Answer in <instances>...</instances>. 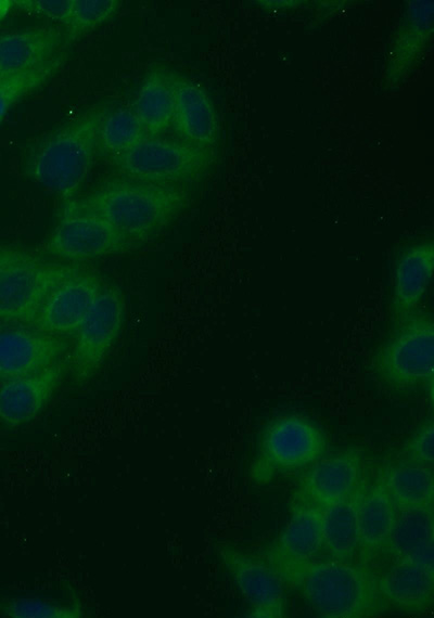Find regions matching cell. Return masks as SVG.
<instances>
[{
  "label": "cell",
  "mask_w": 434,
  "mask_h": 618,
  "mask_svg": "<svg viewBox=\"0 0 434 618\" xmlns=\"http://www.w3.org/2000/svg\"><path fill=\"white\" fill-rule=\"evenodd\" d=\"M188 186L157 184L123 176L102 181L65 207L97 215L143 245L156 237L190 205Z\"/></svg>",
  "instance_id": "6da1fadb"
},
{
  "label": "cell",
  "mask_w": 434,
  "mask_h": 618,
  "mask_svg": "<svg viewBox=\"0 0 434 618\" xmlns=\"http://www.w3.org/2000/svg\"><path fill=\"white\" fill-rule=\"evenodd\" d=\"M275 570L284 585L295 591L320 617L366 618L382 615L390 608L369 566L310 559Z\"/></svg>",
  "instance_id": "7a4b0ae2"
},
{
  "label": "cell",
  "mask_w": 434,
  "mask_h": 618,
  "mask_svg": "<svg viewBox=\"0 0 434 618\" xmlns=\"http://www.w3.org/2000/svg\"><path fill=\"white\" fill-rule=\"evenodd\" d=\"M107 112L104 106L89 110L35 143L25 163L27 177L63 199L72 198L92 169Z\"/></svg>",
  "instance_id": "3957f363"
},
{
  "label": "cell",
  "mask_w": 434,
  "mask_h": 618,
  "mask_svg": "<svg viewBox=\"0 0 434 618\" xmlns=\"http://www.w3.org/2000/svg\"><path fill=\"white\" fill-rule=\"evenodd\" d=\"M372 372L378 381L398 394L420 390L432 396L434 377V320L431 312L417 309L395 320L376 348Z\"/></svg>",
  "instance_id": "277c9868"
},
{
  "label": "cell",
  "mask_w": 434,
  "mask_h": 618,
  "mask_svg": "<svg viewBox=\"0 0 434 618\" xmlns=\"http://www.w3.org/2000/svg\"><path fill=\"white\" fill-rule=\"evenodd\" d=\"M108 160L118 176L157 184L189 186L208 176L217 155L216 150L180 139L148 137Z\"/></svg>",
  "instance_id": "5b68a950"
},
{
  "label": "cell",
  "mask_w": 434,
  "mask_h": 618,
  "mask_svg": "<svg viewBox=\"0 0 434 618\" xmlns=\"http://www.w3.org/2000/svg\"><path fill=\"white\" fill-rule=\"evenodd\" d=\"M327 448V438L312 420L298 413L279 414L260 432L250 477L255 484H267L280 474L311 466Z\"/></svg>",
  "instance_id": "8992f818"
},
{
  "label": "cell",
  "mask_w": 434,
  "mask_h": 618,
  "mask_svg": "<svg viewBox=\"0 0 434 618\" xmlns=\"http://www.w3.org/2000/svg\"><path fill=\"white\" fill-rule=\"evenodd\" d=\"M125 299L120 288L104 282L94 304L74 333L67 352L71 381L84 385L101 370L120 336L125 321Z\"/></svg>",
  "instance_id": "52a82bcc"
},
{
  "label": "cell",
  "mask_w": 434,
  "mask_h": 618,
  "mask_svg": "<svg viewBox=\"0 0 434 618\" xmlns=\"http://www.w3.org/2000/svg\"><path fill=\"white\" fill-rule=\"evenodd\" d=\"M79 266L33 253L0 270V323L31 324L51 291Z\"/></svg>",
  "instance_id": "ba28073f"
},
{
  "label": "cell",
  "mask_w": 434,
  "mask_h": 618,
  "mask_svg": "<svg viewBox=\"0 0 434 618\" xmlns=\"http://www.w3.org/2000/svg\"><path fill=\"white\" fill-rule=\"evenodd\" d=\"M141 246L101 217L65 207L46 242L44 252L61 262L77 265Z\"/></svg>",
  "instance_id": "9c48e42d"
},
{
  "label": "cell",
  "mask_w": 434,
  "mask_h": 618,
  "mask_svg": "<svg viewBox=\"0 0 434 618\" xmlns=\"http://www.w3.org/2000/svg\"><path fill=\"white\" fill-rule=\"evenodd\" d=\"M216 552L246 603L247 617L285 616V585L266 559L226 544H218Z\"/></svg>",
  "instance_id": "30bf717a"
},
{
  "label": "cell",
  "mask_w": 434,
  "mask_h": 618,
  "mask_svg": "<svg viewBox=\"0 0 434 618\" xmlns=\"http://www.w3.org/2000/svg\"><path fill=\"white\" fill-rule=\"evenodd\" d=\"M104 282L100 273L78 267L51 291L30 325L52 335L73 336Z\"/></svg>",
  "instance_id": "8fae6325"
},
{
  "label": "cell",
  "mask_w": 434,
  "mask_h": 618,
  "mask_svg": "<svg viewBox=\"0 0 434 618\" xmlns=\"http://www.w3.org/2000/svg\"><path fill=\"white\" fill-rule=\"evenodd\" d=\"M66 337L30 324L0 323V382L41 371L67 357Z\"/></svg>",
  "instance_id": "7c38bea8"
},
{
  "label": "cell",
  "mask_w": 434,
  "mask_h": 618,
  "mask_svg": "<svg viewBox=\"0 0 434 618\" xmlns=\"http://www.w3.org/2000/svg\"><path fill=\"white\" fill-rule=\"evenodd\" d=\"M406 4L385 59L384 78L391 89L399 87L411 76L433 40V0H413Z\"/></svg>",
  "instance_id": "4fadbf2b"
},
{
  "label": "cell",
  "mask_w": 434,
  "mask_h": 618,
  "mask_svg": "<svg viewBox=\"0 0 434 618\" xmlns=\"http://www.w3.org/2000/svg\"><path fill=\"white\" fill-rule=\"evenodd\" d=\"M66 357L25 376L0 382V424L23 427L42 413L67 376Z\"/></svg>",
  "instance_id": "5bb4252c"
},
{
  "label": "cell",
  "mask_w": 434,
  "mask_h": 618,
  "mask_svg": "<svg viewBox=\"0 0 434 618\" xmlns=\"http://www.w3.org/2000/svg\"><path fill=\"white\" fill-rule=\"evenodd\" d=\"M361 459L356 448L322 456L301 479L294 499L321 510L342 500L362 478Z\"/></svg>",
  "instance_id": "9a60e30c"
},
{
  "label": "cell",
  "mask_w": 434,
  "mask_h": 618,
  "mask_svg": "<svg viewBox=\"0 0 434 618\" xmlns=\"http://www.w3.org/2000/svg\"><path fill=\"white\" fill-rule=\"evenodd\" d=\"M174 114L171 127L178 139L216 150L219 143V121L208 93L196 82L171 72Z\"/></svg>",
  "instance_id": "2e32d148"
},
{
  "label": "cell",
  "mask_w": 434,
  "mask_h": 618,
  "mask_svg": "<svg viewBox=\"0 0 434 618\" xmlns=\"http://www.w3.org/2000/svg\"><path fill=\"white\" fill-rule=\"evenodd\" d=\"M323 548L322 510L293 500L290 518L266 554L273 569L312 559Z\"/></svg>",
  "instance_id": "e0dca14e"
},
{
  "label": "cell",
  "mask_w": 434,
  "mask_h": 618,
  "mask_svg": "<svg viewBox=\"0 0 434 618\" xmlns=\"http://www.w3.org/2000/svg\"><path fill=\"white\" fill-rule=\"evenodd\" d=\"M378 589L390 607L408 615L427 613L434 602V569L422 564L395 559L376 576Z\"/></svg>",
  "instance_id": "ac0fdd59"
},
{
  "label": "cell",
  "mask_w": 434,
  "mask_h": 618,
  "mask_svg": "<svg viewBox=\"0 0 434 618\" xmlns=\"http://www.w3.org/2000/svg\"><path fill=\"white\" fill-rule=\"evenodd\" d=\"M65 44L63 29L42 26L0 36V78L37 68L60 53Z\"/></svg>",
  "instance_id": "d6986e66"
},
{
  "label": "cell",
  "mask_w": 434,
  "mask_h": 618,
  "mask_svg": "<svg viewBox=\"0 0 434 618\" xmlns=\"http://www.w3.org/2000/svg\"><path fill=\"white\" fill-rule=\"evenodd\" d=\"M434 274V242L423 240L406 248L394 268L392 311L396 319L419 309Z\"/></svg>",
  "instance_id": "ffe728a7"
},
{
  "label": "cell",
  "mask_w": 434,
  "mask_h": 618,
  "mask_svg": "<svg viewBox=\"0 0 434 618\" xmlns=\"http://www.w3.org/2000/svg\"><path fill=\"white\" fill-rule=\"evenodd\" d=\"M382 552L434 569V511L396 510Z\"/></svg>",
  "instance_id": "44dd1931"
},
{
  "label": "cell",
  "mask_w": 434,
  "mask_h": 618,
  "mask_svg": "<svg viewBox=\"0 0 434 618\" xmlns=\"http://www.w3.org/2000/svg\"><path fill=\"white\" fill-rule=\"evenodd\" d=\"M396 515L381 475L368 484L358 511V564L369 566L382 551Z\"/></svg>",
  "instance_id": "7402d4cb"
},
{
  "label": "cell",
  "mask_w": 434,
  "mask_h": 618,
  "mask_svg": "<svg viewBox=\"0 0 434 618\" xmlns=\"http://www.w3.org/2000/svg\"><path fill=\"white\" fill-rule=\"evenodd\" d=\"M368 482L363 477L342 500L322 510L323 548L332 559L352 562L358 543V511Z\"/></svg>",
  "instance_id": "603a6c76"
},
{
  "label": "cell",
  "mask_w": 434,
  "mask_h": 618,
  "mask_svg": "<svg viewBox=\"0 0 434 618\" xmlns=\"http://www.w3.org/2000/svg\"><path fill=\"white\" fill-rule=\"evenodd\" d=\"M131 108L149 137H162L173 121L171 72L162 67L151 69L144 76Z\"/></svg>",
  "instance_id": "cb8c5ba5"
},
{
  "label": "cell",
  "mask_w": 434,
  "mask_h": 618,
  "mask_svg": "<svg viewBox=\"0 0 434 618\" xmlns=\"http://www.w3.org/2000/svg\"><path fill=\"white\" fill-rule=\"evenodd\" d=\"M381 477L396 510H433L432 466L400 461L387 465Z\"/></svg>",
  "instance_id": "d4e9b609"
},
{
  "label": "cell",
  "mask_w": 434,
  "mask_h": 618,
  "mask_svg": "<svg viewBox=\"0 0 434 618\" xmlns=\"http://www.w3.org/2000/svg\"><path fill=\"white\" fill-rule=\"evenodd\" d=\"M148 137L145 128L131 107L108 110L99 129L98 155L107 159L120 155Z\"/></svg>",
  "instance_id": "484cf974"
},
{
  "label": "cell",
  "mask_w": 434,
  "mask_h": 618,
  "mask_svg": "<svg viewBox=\"0 0 434 618\" xmlns=\"http://www.w3.org/2000/svg\"><path fill=\"white\" fill-rule=\"evenodd\" d=\"M65 57L60 52L37 68L0 78V123L21 100L48 82L64 64Z\"/></svg>",
  "instance_id": "4316f807"
},
{
  "label": "cell",
  "mask_w": 434,
  "mask_h": 618,
  "mask_svg": "<svg viewBox=\"0 0 434 618\" xmlns=\"http://www.w3.org/2000/svg\"><path fill=\"white\" fill-rule=\"evenodd\" d=\"M122 8L119 0H73L63 31L65 43L98 29Z\"/></svg>",
  "instance_id": "83f0119b"
},
{
  "label": "cell",
  "mask_w": 434,
  "mask_h": 618,
  "mask_svg": "<svg viewBox=\"0 0 434 618\" xmlns=\"http://www.w3.org/2000/svg\"><path fill=\"white\" fill-rule=\"evenodd\" d=\"M0 615L4 617H84L81 603L75 601H59L39 596L2 597L0 598Z\"/></svg>",
  "instance_id": "f1b7e54d"
},
{
  "label": "cell",
  "mask_w": 434,
  "mask_h": 618,
  "mask_svg": "<svg viewBox=\"0 0 434 618\" xmlns=\"http://www.w3.org/2000/svg\"><path fill=\"white\" fill-rule=\"evenodd\" d=\"M403 461L432 466L434 462V423L426 419L404 443Z\"/></svg>",
  "instance_id": "f546056e"
},
{
  "label": "cell",
  "mask_w": 434,
  "mask_h": 618,
  "mask_svg": "<svg viewBox=\"0 0 434 618\" xmlns=\"http://www.w3.org/2000/svg\"><path fill=\"white\" fill-rule=\"evenodd\" d=\"M73 0H15L14 8L65 25Z\"/></svg>",
  "instance_id": "4dcf8cb0"
},
{
  "label": "cell",
  "mask_w": 434,
  "mask_h": 618,
  "mask_svg": "<svg viewBox=\"0 0 434 618\" xmlns=\"http://www.w3.org/2000/svg\"><path fill=\"white\" fill-rule=\"evenodd\" d=\"M29 254L30 252L24 248L13 245L0 244V270L10 263L26 257Z\"/></svg>",
  "instance_id": "1f68e13d"
},
{
  "label": "cell",
  "mask_w": 434,
  "mask_h": 618,
  "mask_svg": "<svg viewBox=\"0 0 434 618\" xmlns=\"http://www.w3.org/2000/svg\"><path fill=\"white\" fill-rule=\"evenodd\" d=\"M14 8V1L12 0H0V22H2Z\"/></svg>",
  "instance_id": "d6a6232c"
}]
</instances>
